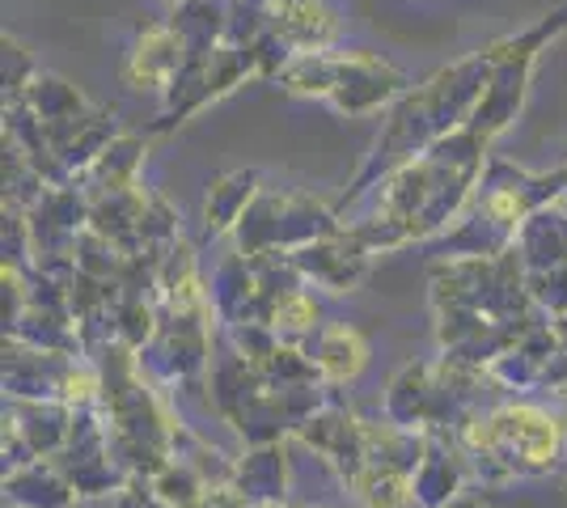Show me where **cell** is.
Masks as SVG:
<instances>
[{
  "label": "cell",
  "mask_w": 567,
  "mask_h": 508,
  "mask_svg": "<svg viewBox=\"0 0 567 508\" xmlns=\"http://www.w3.org/2000/svg\"><path fill=\"white\" fill-rule=\"evenodd\" d=\"M313 301L301 297V292H288L280 305H276V331H288V335H297V331H309L313 326Z\"/></svg>",
  "instance_id": "obj_4"
},
{
  "label": "cell",
  "mask_w": 567,
  "mask_h": 508,
  "mask_svg": "<svg viewBox=\"0 0 567 508\" xmlns=\"http://www.w3.org/2000/svg\"><path fill=\"white\" fill-rule=\"evenodd\" d=\"M250 187H255V174H234V178H225L220 187H213L208 195V225L216 220V229H225V225H234L241 217V204L250 199Z\"/></svg>",
  "instance_id": "obj_3"
},
{
  "label": "cell",
  "mask_w": 567,
  "mask_h": 508,
  "mask_svg": "<svg viewBox=\"0 0 567 508\" xmlns=\"http://www.w3.org/2000/svg\"><path fill=\"white\" fill-rule=\"evenodd\" d=\"M471 440L513 466L538 470V466H550L559 454V424L538 407H504L483 428H474Z\"/></svg>",
  "instance_id": "obj_1"
},
{
  "label": "cell",
  "mask_w": 567,
  "mask_h": 508,
  "mask_svg": "<svg viewBox=\"0 0 567 508\" xmlns=\"http://www.w3.org/2000/svg\"><path fill=\"white\" fill-rule=\"evenodd\" d=\"M369 361V348L364 339L355 335L352 326H327L318 339V369L331 377V382H352L355 373Z\"/></svg>",
  "instance_id": "obj_2"
}]
</instances>
